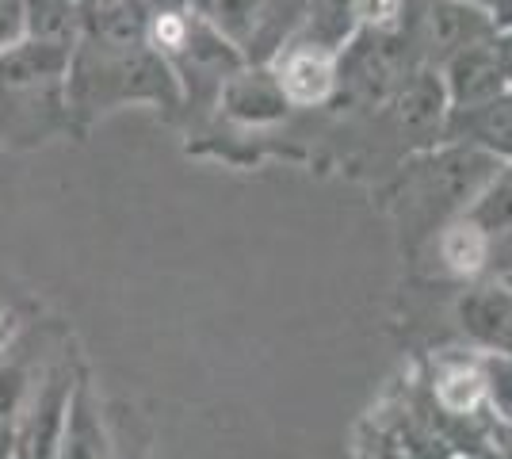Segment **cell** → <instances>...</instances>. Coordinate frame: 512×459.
Listing matches in <instances>:
<instances>
[{"mask_svg":"<svg viewBox=\"0 0 512 459\" xmlns=\"http://www.w3.org/2000/svg\"><path fill=\"white\" fill-rule=\"evenodd\" d=\"M421 62L409 27L398 31H356L341 50L337 62V96L333 104H348L356 111H379L406 85V77Z\"/></svg>","mask_w":512,"mask_h":459,"instance_id":"obj_1","label":"cell"},{"mask_svg":"<svg viewBox=\"0 0 512 459\" xmlns=\"http://www.w3.org/2000/svg\"><path fill=\"white\" fill-rule=\"evenodd\" d=\"M505 161L493 153L467 146V142H444V150H432L425 161L413 165L409 188L428 211H436L448 222L455 215H467L470 203L482 196V188L490 184L497 169Z\"/></svg>","mask_w":512,"mask_h":459,"instance_id":"obj_2","label":"cell"},{"mask_svg":"<svg viewBox=\"0 0 512 459\" xmlns=\"http://www.w3.org/2000/svg\"><path fill=\"white\" fill-rule=\"evenodd\" d=\"M69 394H73L69 368H50L31 383V394L23 402L20 417L8 429L12 459H58Z\"/></svg>","mask_w":512,"mask_h":459,"instance_id":"obj_3","label":"cell"},{"mask_svg":"<svg viewBox=\"0 0 512 459\" xmlns=\"http://www.w3.org/2000/svg\"><path fill=\"white\" fill-rule=\"evenodd\" d=\"M337 62L341 50L333 46H321L314 39H287L264 66L272 69L291 108H325L337 96Z\"/></svg>","mask_w":512,"mask_h":459,"instance_id":"obj_4","label":"cell"},{"mask_svg":"<svg viewBox=\"0 0 512 459\" xmlns=\"http://www.w3.org/2000/svg\"><path fill=\"white\" fill-rule=\"evenodd\" d=\"M150 0H77V43L127 54L146 46Z\"/></svg>","mask_w":512,"mask_h":459,"instance_id":"obj_5","label":"cell"},{"mask_svg":"<svg viewBox=\"0 0 512 459\" xmlns=\"http://www.w3.org/2000/svg\"><path fill=\"white\" fill-rule=\"evenodd\" d=\"M440 81H444V92H448V108L463 111V108H478L493 96L509 92V81L501 73V62H497V46L490 39H478V43L455 50L451 58L440 62Z\"/></svg>","mask_w":512,"mask_h":459,"instance_id":"obj_6","label":"cell"},{"mask_svg":"<svg viewBox=\"0 0 512 459\" xmlns=\"http://www.w3.org/2000/svg\"><path fill=\"white\" fill-rule=\"evenodd\" d=\"M218 108L241 127H272L279 119H287L291 104L283 100L272 69L260 66V62H241L230 77H222Z\"/></svg>","mask_w":512,"mask_h":459,"instance_id":"obj_7","label":"cell"},{"mask_svg":"<svg viewBox=\"0 0 512 459\" xmlns=\"http://www.w3.org/2000/svg\"><path fill=\"white\" fill-rule=\"evenodd\" d=\"M398 131L409 138H444V123H448V92L440 81L436 66H417L406 77V85L394 92V100L386 104Z\"/></svg>","mask_w":512,"mask_h":459,"instance_id":"obj_8","label":"cell"},{"mask_svg":"<svg viewBox=\"0 0 512 459\" xmlns=\"http://www.w3.org/2000/svg\"><path fill=\"white\" fill-rule=\"evenodd\" d=\"M444 142H467L501 161H512V88L478 108L448 111Z\"/></svg>","mask_w":512,"mask_h":459,"instance_id":"obj_9","label":"cell"},{"mask_svg":"<svg viewBox=\"0 0 512 459\" xmlns=\"http://www.w3.org/2000/svg\"><path fill=\"white\" fill-rule=\"evenodd\" d=\"M463 329L478 345L490 352L512 356V284L509 280H493V284L470 287L459 303Z\"/></svg>","mask_w":512,"mask_h":459,"instance_id":"obj_10","label":"cell"},{"mask_svg":"<svg viewBox=\"0 0 512 459\" xmlns=\"http://www.w3.org/2000/svg\"><path fill=\"white\" fill-rule=\"evenodd\" d=\"M69 62H73V46L69 43L23 39V43L0 54V88L4 92H23V88H39L46 81H65Z\"/></svg>","mask_w":512,"mask_h":459,"instance_id":"obj_11","label":"cell"},{"mask_svg":"<svg viewBox=\"0 0 512 459\" xmlns=\"http://www.w3.org/2000/svg\"><path fill=\"white\" fill-rule=\"evenodd\" d=\"M436 257L448 268L451 276L459 280H478L482 272H490L493 257V238L467 215H455L440 226V238H436Z\"/></svg>","mask_w":512,"mask_h":459,"instance_id":"obj_12","label":"cell"},{"mask_svg":"<svg viewBox=\"0 0 512 459\" xmlns=\"http://www.w3.org/2000/svg\"><path fill=\"white\" fill-rule=\"evenodd\" d=\"M107 433L104 421L96 414V402L88 394L85 383H73L69 394V410H65L62 444H58V459H107Z\"/></svg>","mask_w":512,"mask_h":459,"instance_id":"obj_13","label":"cell"},{"mask_svg":"<svg viewBox=\"0 0 512 459\" xmlns=\"http://www.w3.org/2000/svg\"><path fill=\"white\" fill-rule=\"evenodd\" d=\"M310 0H260L256 4L253 27L241 43V54L245 62H268L279 46L295 35V27L302 23V12H306Z\"/></svg>","mask_w":512,"mask_h":459,"instance_id":"obj_14","label":"cell"},{"mask_svg":"<svg viewBox=\"0 0 512 459\" xmlns=\"http://www.w3.org/2000/svg\"><path fill=\"white\" fill-rule=\"evenodd\" d=\"M490 402V379L486 364L455 360L436 372V406L451 417H474Z\"/></svg>","mask_w":512,"mask_h":459,"instance_id":"obj_15","label":"cell"},{"mask_svg":"<svg viewBox=\"0 0 512 459\" xmlns=\"http://www.w3.org/2000/svg\"><path fill=\"white\" fill-rule=\"evenodd\" d=\"M356 16H352V4L348 0H310L306 12H302V23L295 27L291 39H314L321 46H333V50H344V43L356 35Z\"/></svg>","mask_w":512,"mask_h":459,"instance_id":"obj_16","label":"cell"},{"mask_svg":"<svg viewBox=\"0 0 512 459\" xmlns=\"http://www.w3.org/2000/svg\"><path fill=\"white\" fill-rule=\"evenodd\" d=\"M27 39L77 46V0H23Z\"/></svg>","mask_w":512,"mask_h":459,"instance_id":"obj_17","label":"cell"},{"mask_svg":"<svg viewBox=\"0 0 512 459\" xmlns=\"http://www.w3.org/2000/svg\"><path fill=\"white\" fill-rule=\"evenodd\" d=\"M467 219H474L490 238L512 230V161H505L497 176L482 188V196L470 203Z\"/></svg>","mask_w":512,"mask_h":459,"instance_id":"obj_18","label":"cell"},{"mask_svg":"<svg viewBox=\"0 0 512 459\" xmlns=\"http://www.w3.org/2000/svg\"><path fill=\"white\" fill-rule=\"evenodd\" d=\"M256 4H260V0H188L192 16H199L207 27H214L222 39H230L237 50H241L249 27H253ZM241 58H245V54H241Z\"/></svg>","mask_w":512,"mask_h":459,"instance_id":"obj_19","label":"cell"},{"mask_svg":"<svg viewBox=\"0 0 512 459\" xmlns=\"http://www.w3.org/2000/svg\"><path fill=\"white\" fill-rule=\"evenodd\" d=\"M31 372L16 364V360H8V356H0V429H12L16 425V417H20L23 402H27V394H31Z\"/></svg>","mask_w":512,"mask_h":459,"instance_id":"obj_20","label":"cell"},{"mask_svg":"<svg viewBox=\"0 0 512 459\" xmlns=\"http://www.w3.org/2000/svg\"><path fill=\"white\" fill-rule=\"evenodd\" d=\"M360 31H398L409 20L413 0H348Z\"/></svg>","mask_w":512,"mask_h":459,"instance_id":"obj_21","label":"cell"},{"mask_svg":"<svg viewBox=\"0 0 512 459\" xmlns=\"http://www.w3.org/2000/svg\"><path fill=\"white\" fill-rule=\"evenodd\" d=\"M486 379H490V402L512 421V356H497L486 364Z\"/></svg>","mask_w":512,"mask_h":459,"instance_id":"obj_22","label":"cell"},{"mask_svg":"<svg viewBox=\"0 0 512 459\" xmlns=\"http://www.w3.org/2000/svg\"><path fill=\"white\" fill-rule=\"evenodd\" d=\"M27 39V20H23V0H0V54Z\"/></svg>","mask_w":512,"mask_h":459,"instance_id":"obj_23","label":"cell"},{"mask_svg":"<svg viewBox=\"0 0 512 459\" xmlns=\"http://www.w3.org/2000/svg\"><path fill=\"white\" fill-rule=\"evenodd\" d=\"M467 4L470 8H478V12H486V16L497 23V31L512 23V0H467Z\"/></svg>","mask_w":512,"mask_h":459,"instance_id":"obj_24","label":"cell"},{"mask_svg":"<svg viewBox=\"0 0 512 459\" xmlns=\"http://www.w3.org/2000/svg\"><path fill=\"white\" fill-rule=\"evenodd\" d=\"M493 46H497L501 73H505V81H509V88H512V23H509V27H501V31L493 35Z\"/></svg>","mask_w":512,"mask_h":459,"instance_id":"obj_25","label":"cell"},{"mask_svg":"<svg viewBox=\"0 0 512 459\" xmlns=\"http://www.w3.org/2000/svg\"><path fill=\"white\" fill-rule=\"evenodd\" d=\"M12 337H16V322H12V314L0 306V356H8V349H12Z\"/></svg>","mask_w":512,"mask_h":459,"instance_id":"obj_26","label":"cell"},{"mask_svg":"<svg viewBox=\"0 0 512 459\" xmlns=\"http://www.w3.org/2000/svg\"><path fill=\"white\" fill-rule=\"evenodd\" d=\"M107 459H111V456H107Z\"/></svg>","mask_w":512,"mask_h":459,"instance_id":"obj_27","label":"cell"}]
</instances>
